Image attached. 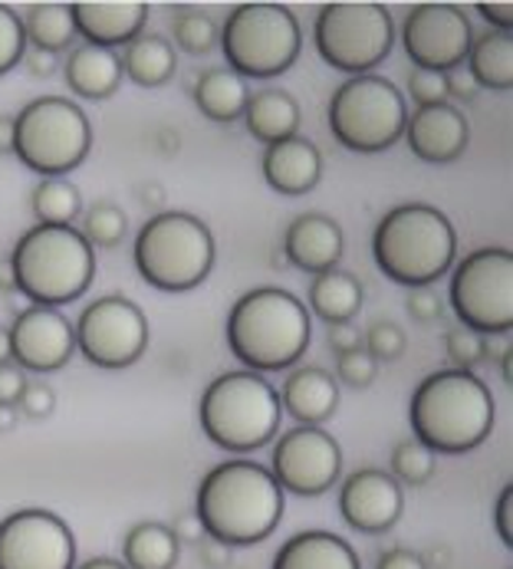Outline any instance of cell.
I'll use <instances>...</instances> for the list:
<instances>
[{"instance_id": "obj_1", "label": "cell", "mask_w": 513, "mask_h": 569, "mask_svg": "<svg viewBox=\"0 0 513 569\" xmlns=\"http://www.w3.org/2000/svg\"><path fill=\"white\" fill-rule=\"evenodd\" d=\"M194 517L201 520L204 537L224 547H254L280 527L283 490L256 461H224L204 475Z\"/></svg>"}, {"instance_id": "obj_2", "label": "cell", "mask_w": 513, "mask_h": 569, "mask_svg": "<svg viewBox=\"0 0 513 569\" xmlns=\"http://www.w3.org/2000/svg\"><path fill=\"white\" fill-rule=\"evenodd\" d=\"M497 408L487 386L467 369L431 372L412 392L409 421L434 455H464L487 441Z\"/></svg>"}, {"instance_id": "obj_3", "label": "cell", "mask_w": 513, "mask_h": 569, "mask_svg": "<svg viewBox=\"0 0 513 569\" xmlns=\"http://www.w3.org/2000/svg\"><path fill=\"white\" fill-rule=\"evenodd\" d=\"M313 323L306 303L283 287H256L244 293L228 317V346L248 372H283L306 352Z\"/></svg>"}, {"instance_id": "obj_4", "label": "cell", "mask_w": 513, "mask_h": 569, "mask_svg": "<svg viewBox=\"0 0 513 569\" xmlns=\"http://www.w3.org/2000/svg\"><path fill=\"white\" fill-rule=\"evenodd\" d=\"M454 250L457 234L447 214L419 201L392 208L379 221L372 238V257L379 270L409 290L431 287L434 280H441L454 263Z\"/></svg>"}, {"instance_id": "obj_5", "label": "cell", "mask_w": 513, "mask_h": 569, "mask_svg": "<svg viewBox=\"0 0 513 569\" xmlns=\"http://www.w3.org/2000/svg\"><path fill=\"white\" fill-rule=\"evenodd\" d=\"M13 287L33 307H63L80 300L95 277V250L77 228L37 224L10 253Z\"/></svg>"}, {"instance_id": "obj_6", "label": "cell", "mask_w": 513, "mask_h": 569, "mask_svg": "<svg viewBox=\"0 0 513 569\" xmlns=\"http://www.w3.org/2000/svg\"><path fill=\"white\" fill-rule=\"evenodd\" d=\"M280 396L256 372H224L201 396V428L211 445L231 455H251L270 445L280 428Z\"/></svg>"}, {"instance_id": "obj_7", "label": "cell", "mask_w": 513, "mask_h": 569, "mask_svg": "<svg viewBox=\"0 0 513 569\" xmlns=\"http://www.w3.org/2000/svg\"><path fill=\"white\" fill-rule=\"evenodd\" d=\"M132 253L145 283L165 293H188L201 287L214 267V234L194 214L162 211L139 231Z\"/></svg>"}, {"instance_id": "obj_8", "label": "cell", "mask_w": 513, "mask_h": 569, "mask_svg": "<svg viewBox=\"0 0 513 569\" xmlns=\"http://www.w3.org/2000/svg\"><path fill=\"white\" fill-rule=\"evenodd\" d=\"M221 50L228 57V70L241 80H273L283 77L303 47L300 23L283 3H241L228 13L218 30Z\"/></svg>"}, {"instance_id": "obj_9", "label": "cell", "mask_w": 513, "mask_h": 569, "mask_svg": "<svg viewBox=\"0 0 513 569\" xmlns=\"http://www.w3.org/2000/svg\"><path fill=\"white\" fill-rule=\"evenodd\" d=\"M89 146L92 129L86 112L63 96L33 99L13 116V156L40 178H63L80 168Z\"/></svg>"}, {"instance_id": "obj_10", "label": "cell", "mask_w": 513, "mask_h": 569, "mask_svg": "<svg viewBox=\"0 0 513 569\" xmlns=\"http://www.w3.org/2000/svg\"><path fill=\"white\" fill-rule=\"evenodd\" d=\"M405 96L375 73L345 80L330 99V132L349 152L375 156L392 149L405 132Z\"/></svg>"}, {"instance_id": "obj_11", "label": "cell", "mask_w": 513, "mask_h": 569, "mask_svg": "<svg viewBox=\"0 0 513 569\" xmlns=\"http://www.w3.org/2000/svg\"><path fill=\"white\" fill-rule=\"evenodd\" d=\"M313 40L333 70L369 77L395 47V20L382 3H326Z\"/></svg>"}, {"instance_id": "obj_12", "label": "cell", "mask_w": 513, "mask_h": 569, "mask_svg": "<svg viewBox=\"0 0 513 569\" xmlns=\"http://www.w3.org/2000/svg\"><path fill=\"white\" fill-rule=\"evenodd\" d=\"M454 317L477 336H507L513 329V253L507 247H481L451 273L447 293Z\"/></svg>"}, {"instance_id": "obj_13", "label": "cell", "mask_w": 513, "mask_h": 569, "mask_svg": "<svg viewBox=\"0 0 513 569\" xmlns=\"http://www.w3.org/2000/svg\"><path fill=\"white\" fill-rule=\"evenodd\" d=\"M77 349L99 369H125L142 359L149 346V320L129 297H99L73 326Z\"/></svg>"}, {"instance_id": "obj_14", "label": "cell", "mask_w": 513, "mask_h": 569, "mask_svg": "<svg viewBox=\"0 0 513 569\" xmlns=\"http://www.w3.org/2000/svg\"><path fill=\"white\" fill-rule=\"evenodd\" d=\"M77 537L63 517L43 507L13 510L0 520V569H73Z\"/></svg>"}, {"instance_id": "obj_15", "label": "cell", "mask_w": 513, "mask_h": 569, "mask_svg": "<svg viewBox=\"0 0 513 569\" xmlns=\"http://www.w3.org/2000/svg\"><path fill=\"white\" fill-rule=\"evenodd\" d=\"M266 471L273 475L276 488L283 493L290 490L300 497H320L340 481V441L323 428L296 425L276 438Z\"/></svg>"}, {"instance_id": "obj_16", "label": "cell", "mask_w": 513, "mask_h": 569, "mask_svg": "<svg viewBox=\"0 0 513 569\" xmlns=\"http://www.w3.org/2000/svg\"><path fill=\"white\" fill-rule=\"evenodd\" d=\"M471 40V17L464 13V7L454 3H419L405 13L402 23V47L415 70L447 73L454 67H464Z\"/></svg>"}, {"instance_id": "obj_17", "label": "cell", "mask_w": 513, "mask_h": 569, "mask_svg": "<svg viewBox=\"0 0 513 569\" xmlns=\"http://www.w3.org/2000/svg\"><path fill=\"white\" fill-rule=\"evenodd\" d=\"M10 336V359L30 372H57L77 352L73 323L50 307H27L13 317L7 329Z\"/></svg>"}, {"instance_id": "obj_18", "label": "cell", "mask_w": 513, "mask_h": 569, "mask_svg": "<svg viewBox=\"0 0 513 569\" xmlns=\"http://www.w3.org/2000/svg\"><path fill=\"white\" fill-rule=\"evenodd\" d=\"M405 507L402 485L379 468H362L349 475L340 488L342 520L359 533H385L399 523Z\"/></svg>"}, {"instance_id": "obj_19", "label": "cell", "mask_w": 513, "mask_h": 569, "mask_svg": "<svg viewBox=\"0 0 513 569\" xmlns=\"http://www.w3.org/2000/svg\"><path fill=\"white\" fill-rule=\"evenodd\" d=\"M405 142L415 159L428 164L457 162L471 146V126L464 112L451 102L422 106L405 119Z\"/></svg>"}, {"instance_id": "obj_20", "label": "cell", "mask_w": 513, "mask_h": 569, "mask_svg": "<svg viewBox=\"0 0 513 569\" xmlns=\"http://www.w3.org/2000/svg\"><path fill=\"white\" fill-rule=\"evenodd\" d=\"M77 37H83L89 47H125L145 30L149 3L142 0H102V3H70Z\"/></svg>"}, {"instance_id": "obj_21", "label": "cell", "mask_w": 513, "mask_h": 569, "mask_svg": "<svg viewBox=\"0 0 513 569\" xmlns=\"http://www.w3.org/2000/svg\"><path fill=\"white\" fill-rule=\"evenodd\" d=\"M283 253L293 267L303 273H326L340 263L342 257V228L330 214H300L290 221L283 234Z\"/></svg>"}, {"instance_id": "obj_22", "label": "cell", "mask_w": 513, "mask_h": 569, "mask_svg": "<svg viewBox=\"0 0 513 569\" xmlns=\"http://www.w3.org/2000/svg\"><path fill=\"white\" fill-rule=\"evenodd\" d=\"M260 168H263L266 184L276 194L300 198V194H306V191H313L320 184L323 156H320V149L310 139L293 136V139H283V142L266 146Z\"/></svg>"}, {"instance_id": "obj_23", "label": "cell", "mask_w": 513, "mask_h": 569, "mask_svg": "<svg viewBox=\"0 0 513 569\" xmlns=\"http://www.w3.org/2000/svg\"><path fill=\"white\" fill-rule=\"evenodd\" d=\"M280 408H286V415L296 418L300 425L320 428L340 408L336 376H330L326 369H316V366H303V369L290 372L283 382V392H280Z\"/></svg>"}, {"instance_id": "obj_24", "label": "cell", "mask_w": 513, "mask_h": 569, "mask_svg": "<svg viewBox=\"0 0 513 569\" xmlns=\"http://www.w3.org/2000/svg\"><path fill=\"white\" fill-rule=\"evenodd\" d=\"M273 569H362L355 550L330 530L293 533L273 557Z\"/></svg>"}, {"instance_id": "obj_25", "label": "cell", "mask_w": 513, "mask_h": 569, "mask_svg": "<svg viewBox=\"0 0 513 569\" xmlns=\"http://www.w3.org/2000/svg\"><path fill=\"white\" fill-rule=\"evenodd\" d=\"M63 77L67 86L83 96V99H109L115 96L119 82H122V63L112 50H102V47H89L80 43L70 50L67 63H63Z\"/></svg>"}, {"instance_id": "obj_26", "label": "cell", "mask_w": 513, "mask_h": 569, "mask_svg": "<svg viewBox=\"0 0 513 569\" xmlns=\"http://www.w3.org/2000/svg\"><path fill=\"white\" fill-rule=\"evenodd\" d=\"M248 122V132L256 142L273 146L283 139H293L300 129V106L283 89H260L248 99V109L241 116Z\"/></svg>"}, {"instance_id": "obj_27", "label": "cell", "mask_w": 513, "mask_h": 569, "mask_svg": "<svg viewBox=\"0 0 513 569\" xmlns=\"http://www.w3.org/2000/svg\"><path fill=\"white\" fill-rule=\"evenodd\" d=\"M191 96H194V106L211 122H234V119H241L244 109H248V99H251L248 82L241 80L238 73H231L228 67L204 70L198 77V82H194Z\"/></svg>"}, {"instance_id": "obj_28", "label": "cell", "mask_w": 513, "mask_h": 569, "mask_svg": "<svg viewBox=\"0 0 513 569\" xmlns=\"http://www.w3.org/2000/svg\"><path fill=\"white\" fill-rule=\"evenodd\" d=\"M362 297H365V290H362L359 277L345 273L340 267L316 273L310 283V310L330 326L349 323L362 310Z\"/></svg>"}, {"instance_id": "obj_29", "label": "cell", "mask_w": 513, "mask_h": 569, "mask_svg": "<svg viewBox=\"0 0 513 569\" xmlns=\"http://www.w3.org/2000/svg\"><path fill=\"white\" fill-rule=\"evenodd\" d=\"M467 73L474 77L477 89H494V92H511L513 86V33L487 30L484 37L471 40Z\"/></svg>"}, {"instance_id": "obj_30", "label": "cell", "mask_w": 513, "mask_h": 569, "mask_svg": "<svg viewBox=\"0 0 513 569\" xmlns=\"http://www.w3.org/2000/svg\"><path fill=\"white\" fill-rule=\"evenodd\" d=\"M122 77L142 86V89H159L174 77V50L162 33L142 30L135 40L125 43V53L119 57Z\"/></svg>"}, {"instance_id": "obj_31", "label": "cell", "mask_w": 513, "mask_h": 569, "mask_svg": "<svg viewBox=\"0 0 513 569\" xmlns=\"http://www.w3.org/2000/svg\"><path fill=\"white\" fill-rule=\"evenodd\" d=\"M178 553H181V543L171 537L165 523H155V520L135 523L122 540L125 569H174Z\"/></svg>"}, {"instance_id": "obj_32", "label": "cell", "mask_w": 513, "mask_h": 569, "mask_svg": "<svg viewBox=\"0 0 513 569\" xmlns=\"http://www.w3.org/2000/svg\"><path fill=\"white\" fill-rule=\"evenodd\" d=\"M20 20H23L27 43L37 50L60 53V50H70L77 40V23L70 13V3H33V7H27V13Z\"/></svg>"}, {"instance_id": "obj_33", "label": "cell", "mask_w": 513, "mask_h": 569, "mask_svg": "<svg viewBox=\"0 0 513 569\" xmlns=\"http://www.w3.org/2000/svg\"><path fill=\"white\" fill-rule=\"evenodd\" d=\"M83 201H80V188L67 178H40V184L33 188V214L40 224H53V228H73V221L80 218Z\"/></svg>"}, {"instance_id": "obj_34", "label": "cell", "mask_w": 513, "mask_h": 569, "mask_svg": "<svg viewBox=\"0 0 513 569\" xmlns=\"http://www.w3.org/2000/svg\"><path fill=\"white\" fill-rule=\"evenodd\" d=\"M434 458H437V455L428 451L419 438H405V441H399V445L392 448V458H389L392 478H395L399 485H405V488H422V485H428V481L434 478V468H437Z\"/></svg>"}, {"instance_id": "obj_35", "label": "cell", "mask_w": 513, "mask_h": 569, "mask_svg": "<svg viewBox=\"0 0 513 569\" xmlns=\"http://www.w3.org/2000/svg\"><path fill=\"white\" fill-rule=\"evenodd\" d=\"M125 228H129L125 211L119 204H112V201H99V204H92L86 211L83 231L80 234H83V241L92 250H109V247L122 244Z\"/></svg>"}, {"instance_id": "obj_36", "label": "cell", "mask_w": 513, "mask_h": 569, "mask_svg": "<svg viewBox=\"0 0 513 569\" xmlns=\"http://www.w3.org/2000/svg\"><path fill=\"white\" fill-rule=\"evenodd\" d=\"M171 33L178 40V47L191 57H204L218 43V23L201 10H178L171 20Z\"/></svg>"}, {"instance_id": "obj_37", "label": "cell", "mask_w": 513, "mask_h": 569, "mask_svg": "<svg viewBox=\"0 0 513 569\" xmlns=\"http://www.w3.org/2000/svg\"><path fill=\"white\" fill-rule=\"evenodd\" d=\"M27 47H30V43H27L20 13L0 3V77L10 73L13 67H20Z\"/></svg>"}, {"instance_id": "obj_38", "label": "cell", "mask_w": 513, "mask_h": 569, "mask_svg": "<svg viewBox=\"0 0 513 569\" xmlns=\"http://www.w3.org/2000/svg\"><path fill=\"white\" fill-rule=\"evenodd\" d=\"M444 349H447L454 369H467L471 372L484 359V336H477L474 329L457 326V329L444 332Z\"/></svg>"}, {"instance_id": "obj_39", "label": "cell", "mask_w": 513, "mask_h": 569, "mask_svg": "<svg viewBox=\"0 0 513 569\" xmlns=\"http://www.w3.org/2000/svg\"><path fill=\"white\" fill-rule=\"evenodd\" d=\"M365 352L375 362H395L405 352V332L395 323H372L365 332Z\"/></svg>"}, {"instance_id": "obj_40", "label": "cell", "mask_w": 513, "mask_h": 569, "mask_svg": "<svg viewBox=\"0 0 513 569\" xmlns=\"http://www.w3.org/2000/svg\"><path fill=\"white\" fill-rule=\"evenodd\" d=\"M336 372H340V382L352 386V389H369L379 376V362L359 346L352 352H342L340 362H336Z\"/></svg>"}, {"instance_id": "obj_41", "label": "cell", "mask_w": 513, "mask_h": 569, "mask_svg": "<svg viewBox=\"0 0 513 569\" xmlns=\"http://www.w3.org/2000/svg\"><path fill=\"white\" fill-rule=\"evenodd\" d=\"M409 92L415 99V106H437L447 102V89H444V73H431V70H412L409 73Z\"/></svg>"}, {"instance_id": "obj_42", "label": "cell", "mask_w": 513, "mask_h": 569, "mask_svg": "<svg viewBox=\"0 0 513 569\" xmlns=\"http://www.w3.org/2000/svg\"><path fill=\"white\" fill-rule=\"evenodd\" d=\"M17 406L23 408L27 418H47V415H53V408H57V396H53V389H50L47 382H30V379H27V386H23Z\"/></svg>"}, {"instance_id": "obj_43", "label": "cell", "mask_w": 513, "mask_h": 569, "mask_svg": "<svg viewBox=\"0 0 513 569\" xmlns=\"http://www.w3.org/2000/svg\"><path fill=\"white\" fill-rule=\"evenodd\" d=\"M441 313H444V303L431 287H419V290L409 293V317L415 323H437Z\"/></svg>"}, {"instance_id": "obj_44", "label": "cell", "mask_w": 513, "mask_h": 569, "mask_svg": "<svg viewBox=\"0 0 513 569\" xmlns=\"http://www.w3.org/2000/svg\"><path fill=\"white\" fill-rule=\"evenodd\" d=\"M27 386V376L17 362H3L0 366V406L13 408L20 402V392Z\"/></svg>"}, {"instance_id": "obj_45", "label": "cell", "mask_w": 513, "mask_h": 569, "mask_svg": "<svg viewBox=\"0 0 513 569\" xmlns=\"http://www.w3.org/2000/svg\"><path fill=\"white\" fill-rule=\"evenodd\" d=\"M494 527L504 547H513V485H504L497 503H494Z\"/></svg>"}, {"instance_id": "obj_46", "label": "cell", "mask_w": 513, "mask_h": 569, "mask_svg": "<svg viewBox=\"0 0 513 569\" xmlns=\"http://www.w3.org/2000/svg\"><path fill=\"white\" fill-rule=\"evenodd\" d=\"M20 63L27 67V73H30L33 80H50V77L57 73V67H60L57 53L37 50V47H27V53H23V60H20Z\"/></svg>"}, {"instance_id": "obj_47", "label": "cell", "mask_w": 513, "mask_h": 569, "mask_svg": "<svg viewBox=\"0 0 513 569\" xmlns=\"http://www.w3.org/2000/svg\"><path fill=\"white\" fill-rule=\"evenodd\" d=\"M444 89H447V96H454V99H464V102H471L481 89H477V82L474 77L467 73V67H454V70H447L444 73Z\"/></svg>"}, {"instance_id": "obj_48", "label": "cell", "mask_w": 513, "mask_h": 569, "mask_svg": "<svg viewBox=\"0 0 513 569\" xmlns=\"http://www.w3.org/2000/svg\"><path fill=\"white\" fill-rule=\"evenodd\" d=\"M169 530L178 543H201V540H204V527H201V520H198L194 513H178V517L171 520Z\"/></svg>"}, {"instance_id": "obj_49", "label": "cell", "mask_w": 513, "mask_h": 569, "mask_svg": "<svg viewBox=\"0 0 513 569\" xmlns=\"http://www.w3.org/2000/svg\"><path fill=\"white\" fill-rule=\"evenodd\" d=\"M375 569H428V567H425V557H419V553H412V550L395 547V550H385V553L379 557Z\"/></svg>"}, {"instance_id": "obj_50", "label": "cell", "mask_w": 513, "mask_h": 569, "mask_svg": "<svg viewBox=\"0 0 513 569\" xmlns=\"http://www.w3.org/2000/svg\"><path fill=\"white\" fill-rule=\"evenodd\" d=\"M477 13L501 33L513 30V3H477Z\"/></svg>"}, {"instance_id": "obj_51", "label": "cell", "mask_w": 513, "mask_h": 569, "mask_svg": "<svg viewBox=\"0 0 513 569\" xmlns=\"http://www.w3.org/2000/svg\"><path fill=\"white\" fill-rule=\"evenodd\" d=\"M198 553H201L204 567H211V569L231 567V547H224V543H218V540H211V537H204V540L198 543Z\"/></svg>"}, {"instance_id": "obj_52", "label": "cell", "mask_w": 513, "mask_h": 569, "mask_svg": "<svg viewBox=\"0 0 513 569\" xmlns=\"http://www.w3.org/2000/svg\"><path fill=\"white\" fill-rule=\"evenodd\" d=\"M330 346L336 349V356H342V352L359 349V346H362V336H359V329H352L349 323L333 326V329H330Z\"/></svg>"}, {"instance_id": "obj_53", "label": "cell", "mask_w": 513, "mask_h": 569, "mask_svg": "<svg viewBox=\"0 0 513 569\" xmlns=\"http://www.w3.org/2000/svg\"><path fill=\"white\" fill-rule=\"evenodd\" d=\"M13 152V119L0 116V156Z\"/></svg>"}, {"instance_id": "obj_54", "label": "cell", "mask_w": 513, "mask_h": 569, "mask_svg": "<svg viewBox=\"0 0 513 569\" xmlns=\"http://www.w3.org/2000/svg\"><path fill=\"white\" fill-rule=\"evenodd\" d=\"M73 569H125V563H119V560H112V557H95V560H86L83 567Z\"/></svg>"}, {"instance_id": "obj_55", "label": "cell", "mask_w": 513, "mask_h": 569, "mask_svg": "<svg viewBox=\"0 0 513 569\" xmlns=\"http://www.w3.org/2000/svg\"><path fill=\"white\" fill-rule=\"evenodd\" d=\"M13 425H17V411L7 406H0V435H10L13 431Z\"/></svg>"}, {"instance_id": "obj_56", "label": "cell", "mask_w": 513, "mask_h": 569, "mask_svg": "<svg viewBox=\"0 0 513 569\" xmlns=\"http://www.w3.org/2000/svg\"><path fill=\"white\" fill-rule=\"evenodd\" d=\"M162 201H165V191H162L159 184L145 188V198H142V204H149V208H162Z\"/></svg>"}, {"instance_id": "obj_57", "label": "cell", "mask_w": 513, "mask_h": 569, "mask_svg": "<svg viewBox=\"0 0 513 569\" xmlns=\"http://www.w3.org/2000/svg\"><path fill=\"white\" fill-rule=\"evenodd\" d=\"M0 290H7V293H13L17 287H13V270H10V260H0Z\"/></svg>"}, {"instance_id": "obj_58", "label": "cell", "mask_w": 513, "mask_h": 569, "mask_svg": "<svg viewBox=\"0 0 513 569\" xmlns=\"http://www.w3.org/2000/svg\"><path fill=\"white\" fill-rule=\"evenodd\" d=\"M501 362H504V382L511 386V382H513V349H511V346L504 349V356H501Z\"/></svg>"}, {"instance_id": "obj_59", "label": "cell", "mask_w": 513, "mask_h": 569, "mask_svg": "<svg viewBox=\"0 0 513 569\" xmlns=\"http://www.w3.org/2000/svg\"><path fill=\"white\" fill-rule=\"evenodd\" d=\"M3 362H10V336H7V329H0V366Z\"/></svg>"}, {"instance_id": "obj_60", "label": "cell", "mask_w": 513, "mask_h": 569, "mask_svg": "<svg viewBox=\"0 0 513 569\" xmlns=\"http://www.w3.org/2000/svg\"><path fill=\"white\" fill-rule=\"evenodd\" d=\"M431 563H441V567H444V563H447V550H441V547H434V550L428 553L425 567H431Z\"/></svg>"}]
</instances>
